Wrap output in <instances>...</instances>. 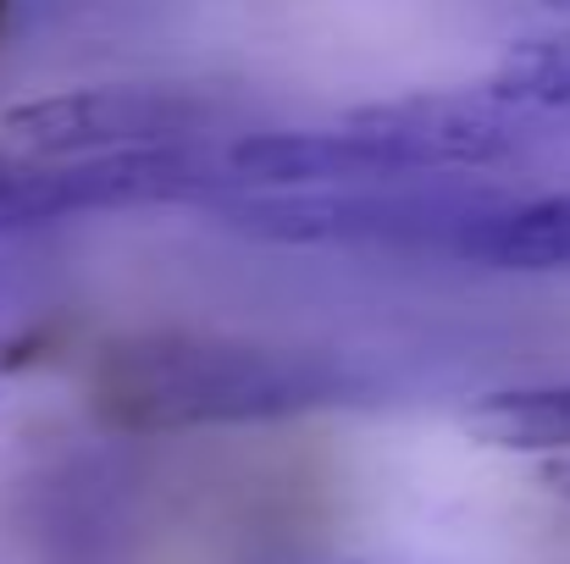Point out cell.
I'll return each mask as SVG.
<instances>
[{"label":"cell","instance_id":"cell-8","mask_svg":"<svg viewBox=\"0 0 570 564\" xmlns=\"http://www.w3.org/2000/svg\"><path fill=\"white\" fill-rule=\"evenodd\" d=\"M538 487L570 504V454H543V465H538Z\"/></svg>","mask_w":570,"mask_h":564},{"label":"cell","instance_id":"cell-6","mask_svg":"<svg viewBox=\"0 0 570 564\" xmlns=\"http://www.w3.org/2000/svg\"><path fill=\"white\" fill-rule=\"evenodd\" d=\"M471 437L510 454H570V382L504 387L471 404Z\"/></svg>","mask_w":570,"mask_h":564},{"label":"cell","instance_id":"cell-3","mask_svg":"<svg viewBox=\"0 0 570 564\" xmlns=\"http://www.w3.org/2000/svg\"><path fill=\"white\" fill-rule=\"evenodd\" d=\"M222 139L167 145V150H111V156H33L0 167V227L61 221L89 210L167 205V199H222Z\"/></svg>","mask_w":570,"mask_h":564},{"label":"cell","instance_id":"cell-2","mask_svg":"<svg viewBox=\"0 0 570 564\" xmlns=\"http://www.w3.org/2000/svg\"><path fill=\"white\" fill-rule=\"evenodd\" d=\"M504 188L465 178H372V184L288 188L222 199L216 216L266 244H438L449 249L482 221Z\"/></svg>","mask_w":570,"mask_h":564},{"label":"cell","instance_id":"cell-4","mask_svg":"<svg viewBox=\"0 0 570 564\" xmlns=\"http://www.w3.org/2000/svg\"><path fill=\"white\" fill-rule=\"evenodd\" d=\"M227 106L173 83H100L28 100L0 117V133L28 156H111V150H167L227 139Z\"/></svg>","mask_w":570,"mask_h":564},{"label":"cell","instance_id":"cell-1","mask_svg":"<svg viewBox=\"0 0 570 564\" xmlns=\"http://www.w3.org/2000/svg\"><path fill=\"white\" fill-rule=\"evenodd\" d=\"M377 372L338 349L238 344V338H139L95 372V404L117 426H244L361 404Z\"/></svg>","mask_w":570,"mask_h":564},{"label":"cell","instance_id":"cell-5","mask_svg":"<svg viewBox=\"0 0 570 564\" xmlns=\"http://www.w3.org/2000/svg\"><path fill=\"white\" fill-rule=\"evenodd\" d=\"M449 255L493 271H570V188L499 199L449 244Z\"/></svg>","mask_w":570,"mask_h":564},{"label":"cell","instance_id":"cell-7","mask_svg":"<svg viewBox=\"0 0 570 564\" xmlns=\"http://www.w3.org/2000/svg\"><path fill=\"white\" fill-rule=\"evenodd\" d=\"M488 95H499L515 111H532L543 122H566L570 117V39H543V44H521L488 83Z\"/></svg>","mask_w":570,"mask_h":564}]
</instances>
